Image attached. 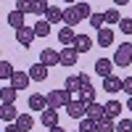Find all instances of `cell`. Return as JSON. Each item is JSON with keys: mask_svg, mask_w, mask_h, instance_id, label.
<instances>
[{"mask_svg": "<svg viewBox=\"0 0 132 132\" xmlns=\"http://www.w3.org/2000/svg\"><path fill=\"white\" fill-rule=\"evenodd\" d=\"M71 103V93L69 90H50L48 93V108H66Z\"/></svg>", "mask_w": 132, "mask_h": 132, "instance_id": "6da1fadb", "label": "cell"}, {"mask_svg": "<svg viewBox=\"0 0 132 132\" xmlns=\"http://www.w3.org/2000/svg\"><path fill=\"white\" fill-rule=\"evenodd\" d=\"M114 63L119 69H124V66L132 63V42H122V45H116L114 50Z\"/></svg>", "mask_w": 132, "mask_h": 132, "instance_id": "7a4b0ae2", "label": "cell"}, {"mask_svg": "<svg viewBox=\"0 0 132 132\" xmlns=\"http://www.w3.org/2000/svg\"><path fill=\"white\" fill-rule=\"evenodd\" d=\"M77 61H79V53H77V48H74V45L61 48V66H66V69H74Z\"/></svg>", "mask_w": 132, "mask_h": 132, "instance_id": "3957f363", "label": "cell"}, {"mask_svg": "<svg viewBox=\"0 0 132 132\" xmlns=\"http://www.w3.org/2000/svg\"><path fill=\"white\" fill-rule=\"evenodd\" d=\"M40 63H45L48 69H50V66H56V63H61V50L42 48V50H40Z\"/></svg>", "mask_w": 132, "mask_h": 132, "instance_id": "277c9868", "label": "cell"}, {"mask_svg": "<svg viewBox=\"0 0 132 132\" xmlns=\"http://www.w3.org/2000/svg\"><path fill=\"white\" fill-rule=\"evenodd\" d=\"M35 40H37V35H35V29H32V27H24V29L16 32V42H19L21 48H32V42H35Z\"/></svg>", "mask_w": 132, "mask_h": 132, "instance_id": "5b68a950", "label": "cell"}, {"mask_svg": "<svg viewBox=\"0 0 132 132\" xmlns=\"http://www.w3.org/2000/svg\"><path fill=\"white\" fill-rule=\"evenodd\" d=\"M114 66H116L114 58H98V61H95V74L106 79V77H111V74H114Z\"/></svg>", "mask_w": 132, "mask_h": 132, "instance_id": "8992f818", "label": "cell"}, {"mask_svg": "<svg viewBox=\"0 0 132 132\" xmlns=\"http://www.w3.org/2000/svg\"><path fill=\"white\" fill-rule=\"evenodd\" d=\"M95 42H98V48H111V45H114V29H111V27H103V29H98V35H95Z\"/></svg>", "mask_w": 132, "mask_h": 132, "instance_id": "52a82bcc", "label": "cell"}, {"mask_svg": "<svg viewBox=\"0 0 132 132\" xmlns=\"http://www.w3.org/2000/svg\"><path fill=\"white\" fill-rule=\"evenodd\" d=\"M5 21H8V27H13V29L19 32V29H24V27H27V13H21V11H16V8H13V11L8 13V19H5Z\"/></svg>", "mask_w": 132, "mask_h": 132, "instance_id": "ba28073f", "label": "cell"}, {"mask_svg": "<svg viewBox=\"0 0 132 132\" xmlns=\"http://www.w3.org/2000/svg\"><path fill=\"white\" fill-rule=\"evenodd\" d=\"M32 82L29 71H13V77H11V87H16V90H27Z\"/></svg>", "mask_w": 132, "mask_h": 132, "instance_id": "9c48e42d", "label": "cell"}, {"mask_svg": "<svg viewBox=\"0 0 132 132\" xmlns=\"http://www.w3.org/2000/svg\"><path fill=\"white\" fill-rule=\"evenodd\" d=\"M66 114H69L71 119H85L87 116V106L82 101H71L69 106H66Z\"/></svg>", "mask_w": 132, "mask_h": 132, "instance_id": "30bf717a", "label": "cell"}, {"mask_svg": "<svg viewBox=\"0 0 132 132\" xmlns=\"http://www.w3.org/2000/svg\"><path fill=\"white\" fill-rule=\"evenodd\" d=\"M0 119H3L5 124H13L16 119H19V111H16V103H5V106H0Z\"/></svg>", "mask_w": 132, "mask_h": 132, "instance_id": "8fae6325", "label": "cell"}, {"mask_svg": "<svg viewBox=\"0 0 132 132\" xmlns=\"http://www.w3.org/2000/svg\"><path fill=\"white\" fill-rule=\"evenodd\" d=\"M79 21H82V16L77 13L74 5H66V8H63V27H71V29H74Z\"/></svg>", "mask_w": 132, "mask_h": 132, "instance_id": "7c38bea8", "label": "cell"}, {"mask_svg": "<svg viewBox=\"0 0 132 132\" xmlns=\"http://www.w3.org/2000/svg\"><path fill=\"white\" fill-rule=\"evenodd\" d=\"M29 77H32V82H45L48 79V66L45 63H32V69H29Z\"/></svg>", "mask_w": 132, "mask_h": 132, "instance_id": "4fadbf2b", "label": "cell"}, {"mask_svg": "<svg viewBox=\"0 0 132 132\" xmlns=\"http://www.w3.org/2000/svg\"><path fill=\"white\" fill-rule=\"evenodd\" d=\"M63 90H69L71 95L74 93H82V74H69L63 82Z\"/></svg>", "mask_w": 132, "mask_h": 132, "instance_id": "5bb4252c", "label": "cell"}, {"mask_svg": "<svg viewBox=\"0 0 132 132\" xmlns=\"http://www.w3.org/2000/svg\"><path fill=\"white\" fill-rule=\"evenodd\" d=\"M119 90H124V79H119L114 74L103 79V93H119Z\"/></svg>", "mask_w": 132, "mask_h": 132, "instance_id": "9a60e30c", "label": "cell"}, {"mask_svg": "<svg viewBox=\"0 0 132 132\" xmlns=\"http://www.w3.org/2000/svg\"><path fill=\"white\" fill-rule=\"evenodd\" d=\"M87 116H90V119H95V122H103V119H106V106L103 103H87Z\"/></svg>", "mask_w": 132, "mask_h": 132, "instance_id": "2e32d148", "label": "cell"}, {"mask_svg": "<svg viewBox=\"0 0 132 132\" xmlns=\"http://www.w3.org/2000/svg\"><path fill=\"white\" fill-rule=\"evenodd\" d=\"M74 48H77V53H87V50H93V37L90 35H77L74 37Z\"/></svg>", "mask_w": 132, "mask_h": 132, "instance_id": "e0dca14e", "label": "cell"}, {"mask_svg": "<svg viewBox=\"0 0 132 132\" xmlns=\"http://www.w3.org/2000/svg\"><path fill=\"white\" fill-rule=\"evenodd\" d=\"M29 108H32V111H45V108H48V95L32 93L29 95Z\"/></svg>", "mask_w": 132, "mask_h": 132, "instance_id": "ac0fdd59", "label": "cell"}, {"mask_svg": "<svg viewBox=\"0 0 132 132\" xmlns=\"http://www.w3.org/2000/svg\"><path fill=\"white\" fill-rule=\"evenodd\" d=\"M74 37H77V32H74L71 27H61V29H58V42H61L63 48L74 45Z\"/></svg>", "mask_w": 132, "mask_h": 132, "instance_id": "d6986e66", "label": "cell"}, {"mask_svg": "<svg viewBox=\"0 0 132 132\" xmlns=\"http://www.w3.org/2000/svg\"><path fill=\"white\" fill-rule=\"evenodd\" d=\"M40 122L45 124L48 129H50V127H58V111H56V108H45L42 116H40Z\"/></svg>", "mask_w": 132, "mask_h": 132, "instance_id": "ffe728a7", "label": "cell"}, {"mask_svg": "<svg viewBox=\"0 0 132 132\" xmlns=\"http://www.w3.org/2000/svg\"><path fill=\"white\" fill-rule=\"evenodd\" d=\"M122 111H124V106L119 101H108L106 103V116L108 119H122Z\"/></svg>", "mask_w": 132, "mask_h": 132, "instance_id": "44dd1931", "label": "cell"}, {"mask_svg": "<svg viewBox=\"0 0 132 132\" xmlns=\"http://www.w3.org/2000/svg\"><path fill=\"white\" fill-rule=\"evenodd\" d=\"M37 5L40 0H16V11L21 13H37Z\"/></svg>", "mask_w": 132, "mask_h": 132, "instance_id": "7402d4cb", "label": "cell"}, {"mask_svg": "<svg viewBox=\"0 0 132 132\" xmlns=\"http://www.w3.org/2000/svg\"><path fill=\"white\" fill-rule=\"evenodd\" d=\"M50 27H53V24H50L48 19H40V21H35V27H32V29H35L37 37H48V35H50Z\"/></svg>", "mask_w": 132, "mask_h": 132, "instance_id": "603a6c76", "label": "cell"}, {"mask_svg": "<svg viewBox=\"0 0 132 132\" xmlns=\"http://www.w3.org/2000/svg\"><path fill=\"white\" fill-rule=\"evenodd\" d=\"M16 124H19V129H21V132H29L32 127H35V119H32V114H19Z\"/></svg>", "mask_w": 132, "mask_h": 132, "instance_id": "cb8c5ba5", "label": "cell"}, {"mask_svg": "<svg viewBox=\"0 0 132 132\" xmlns=\"http://www.w3.org/2000/svg\"><path fill=\"white\" fill-rule=\"evenodd\" d=\"M45 19L50 21V24H58V21H63V8L50 5V8H48V13H45Z\"/></svg>", "mask_w": 132, "mask_h": 132, "instance_id": "d4e9b609", "label": "cell"}, {"mask_svg": "<svg viewBox=\"0 0 132 132\" xmlns=\"http://www.w3.org/2000/svg\"><path fill=\"white\" fill-rule=\"evenodd\" d=\"M103 16H106V24H108V27H119V21H122V13H119V8H108Z\"/></svg>", "mask_w": 132, "mask_h": 132, "instance_id": "484cf974", "label": "cell"}, {"mask_svg": "<svg viewBox=\"0 0 132 132\" xmlns=\"http://www.w3.org/2000/svg\"><path fill=\"white\" fill-rule=\"evenodd\" d=\"M16 95H19V90H16V87H3V93H0V98H3V106L5 103H16Z\"/></svg>", "mask_w": 132, "mask_h": 132, "instance_id": "4316f807", "label": "cell"}, {"mask_svg": "<svg viewBox=\"0 0 132 132\" xmlns=\"http://www.w3.org/2000/svg\"><path fill=\"white\" fill-rule=\"evenodd\" d=\"M79 132H98V122H95V119H90V116L79 119Z\"/></svg>", "mask_w": 132, "mask_h": 132, "instance_id": "83f0119b", "label": "cell"}, {"mask_svg": "<svg viewBox=\"0 0 132 132\" xmlns=\"http://www.w3.org/2000/svg\"><path fill=\"white\" fill-rule=\"evenodd\" d=\"M13 66H11V61H0V79H11L13 77Z\"/></svg>", "mask_w": 132, "mask_h": 132, "instance_id": "f1b7e54d", "label": "cell"}, {"mask_svg": "<svg viewBox=\"0 0 132 132\" xmlns=\"http://www.w3.org/2000/svg\"><path fill=\"white\" fill-rule=\"evenodd\" d=\"M79 101L87 106V103H95V90H93V85H87V87H82V98Z\"/></svg>", "mask_w": 132, "mask_h": 132, "instance_id": "f546056e", "label": "cell"}, {"mask_svg": "<svg viewBox=\"0 0 132 132\" xmlns=\"http://www.w3.org/2000/svg\"><path fill=\"white\" fill-rule=\"evenodd\" d=\"M98 132H116V124H114V119H103V122H98Z\"/></svg>", "mask_w": 132, "mask_h": 132, "instance_id": "4dcf8cb0", "label": "cell"}, {"mask_svg": "<svg viewBox=\"0 0 132 132\" xmlns=\"http://www.w3.org/2000/svg\"><path fill=\"white\" fill-rule=\"evenodd\" d=\"M74 8H77V13H79L82 19H90V16H93V11H90V5H87L85 0H79V3H77Z\"/></svg>", "mask_w": 132, "mask_h": 132, "instance_id": "1f68e13d", "label": "cell"}, {"mask_svg": "<svg viewBox=\"0 0 132 132\" xmlns=\"http://www.w3.org/2000/svg\"><path fill=\"white\" fill-rule=\"evenodd\" d=\"M87 21H90V27H95V29H103V24H106V16H103V13H93Z\"/></svg>", "mask_w": 132, "mask_h": 132, "instance_id": "d6a6232c", "label": "cell"}, {"mask_svg": "<svg viewBox=\"0 0 132 132\" xmlns=\"http://www.w3.org/2000/svg\"><path fill=\"white\" fill-rule=\"evenodd\" d=\"M116 132H132V119H116Z\"/></svg>", "mask_w": 132, "mask_h": 132, "instance_id": "836d02e7", "label": "cell"}, {"mask_svg": "<svg viewBox=\"0 0 132 132\" xmlns=\"http://www.w3.org/2000/svg\"><path fill=\"white\" fill-rule=\"evenodd\" d=\"M119 32H124V35H132V16L119 21Z\"/></svg>", "mask_w": 132, "mask_h": 132, "instance_id": "e575fe53", "label": "cell"}, {"mask_svg": "<svg viewBox=\"0 0 132 132\" xmlns=\"http://www.w3.org/2000/svg\"><path fill=\"white\" fill-rule=\"evenodd\" d=\"M122 93L132 95V77H124V90H122Z\"/></svg>", "mask_w": 132, "mask_h": 132, "instance_id": "d590c367", "label": "cell"}, {"mask_svg": "<svg viewBox=\"0 0 132 132\" xmlns=\"http://www.w3.org/2000/svg\"><path fill=\"white\" fill-rule=\"evenodd\" d=\"M3 132H21V129H19V124L13 122V124H5V129H3Z\"/></svg>", "mask_w": 132, "mask_h": 132, "instance_id": "8d00e7d4", "label": "cell"}, {"mask_svg": "<svg viewBox=\"0 0 132 132\" xmlns=\"http://www.w3.org/2000/svg\"><path fill=\"white\" fill-rule=\"evenodd\" d=\"M127 3H129V0H114V5H116V8H119V5H127Z\"/></svg>", "mask_w": 132, "mask_h": 132, "instance_id": "74e56055", "label": "cell"}, {"mask_svg": "<svg viewBox=\"0 0 132 132\" xmlns=\"http://www.w3.org/2000/svg\"><path fill=\"white\" fill-rule=\"evenodd\" d=\"M48 132H66V129H63V127H50Z\"/></svg>", "mask_w": 132, "mask_h": 132, "instance_id": "f35d334b", "label": "cell"}, {"mask_svg": "<svg viewBox=\"0 0 132 132\" xmlns=\"http://www.w3.org/2000/svg\"><path fill=\"white\" fill-rule=\"evenodd\" d=\"M63 3H66V5H77V3H79V0H63Z\"/></svg>", "mask_w": 132, "mask_h": 132, "instance_id": "ab89813d", "label": "cell"}, {"mask_svg": "<svg viewBox=\"0 0 132 132\" xmlns=\"http://www.w3.org/2000/svg\"><path fill=\"white\" fill-rule=\"evenodd\" d=\"M127 111H132V95H129V101H127Z\"/></svg>", "mask_w": 132, "mask_h": 132, "instance_id": "60d3db41", "label": "cell"}, {"mask_svg": "<svg viewBox=\"0 0 132 132\" xmlns=\"http://www.w3.org/2000/svg\"><path fill=\"white\" fill-rule=\"evenodd\" d=\"M45 3H50V0H45Z\"/></svg>", "mask_w": 132, "mask_h": 132, "instance_id": "b9f144b4", "label": "cell"}, {"mask_svg": "<svg viewBox=\"0 0 132 132\" xmlns=\"http://www.w3.org/2000/svg\"><path fill=\"white\" fill-rule=\"evenodd\" d=\"M77 132H79V129H77Z\"/></svg>", "mask_w": 132, "mask_h": 132, "instance_id": "7bdbcfd3", "label": "cell"}]
</instances>
